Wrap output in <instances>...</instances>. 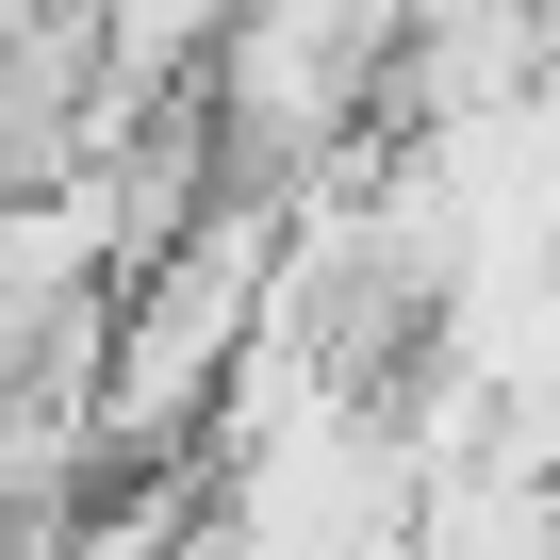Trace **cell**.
Segmentation results:
<instances>
[{"label": "cell", "mask_w": 560, "mask_h": 560, "mask_svg": "<svg viewBox=\"0 0 560 560\" xmlns=\"http://www.w3.org/2000/svg\"><path fill=\"white\" fill-rule=\"evenodd\" d=\"M247 298H264V231H198V247H165V280L116 314V396H100V445H149L198 380H247Z\"/></svg>", "instance_id": "cell-1"}]
</instances>
